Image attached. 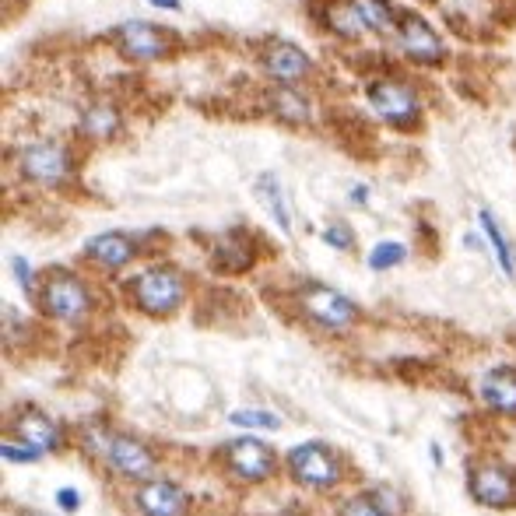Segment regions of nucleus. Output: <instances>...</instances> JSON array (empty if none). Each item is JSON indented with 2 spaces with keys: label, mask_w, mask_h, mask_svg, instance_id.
I'll return each instance as SVG.
<instances>
[{
  "label": "nucleus",
  "mask_w": 516,
  "mask_h": 516,
  "mask_svg": "<svg viewBox=\"0 0 516 516\" xmlns=\"http://www.w3.org/2000/svg\"><path fill=\"white\" fill-rule=\"evenodd\" d=\"M85 453H92L113 478L141 485L158 474V453L134 432L106 429V425H88L85 429Z\"/></svg>",
  "instance_id": "obj_1"
},
{
  "label": "nucleus",
  "mask_w": 516,
  "mask_h": 516,
  "mask_svg": "<svg viewBox=\"0 0 516 516\" xmlns=\"http://www.w3.org/2000/svg\"><path fill=\"white\" fill-rule=\"evenodd\" d=\"M123 292H127V302L137 313L165 320V316L180 313V309L187 306L190 281L176 264L155 260V264H144L141 271L130 274V278L123 281Z\"/></svg>",
  "instance_id": "obj_2"
},
{
  "label": "nucleus",
  "mask_w": 516,
  "mask_h": 516,
  "mask_svg": "<svg viewBox=\"0 0 516 516\" xmlns=\"http://www.w3.org/2000/svg\"><path fill=\"white\" fill-rule=\"evenodd\" d=\"M11 169L18 180L39 190H67L78 180V158L67 141L57 137H36L11 151Z\"/></svg>",
  "instance_id": "obj_3"
},
{
  "label": "nucleus",
  "mask_w": 516,
  "mask_h": 516,
  "mask_svg": "<svg viewBox=\"0 0 516 516\" xmlns=\"http://www.w3.org/2000/svg\"><path fill=\"white\" fill-rule=\"evenodd\" d=\"M36 309L39 316L60 323V327H81L95 313V292L81 274L67 267H53L36 288Z\"/></svg>",
  "instance_id": "obj_4"
},
{
  "label": "nucleus",
  "mask_w": 516,
  "mask_h": 516,
  "mask_svg": "<svg viewBox=\"0 0 516 516\" xmlns=\"http://www.w3.org/2000/svg\"><path fill=\"white\" fill-rule=\"evenodd\" d=\"M362 95H366L369 109L380 123L394 130H415L425 116L422 95L411 85L408 78H397V74H380V78H369L362 85Z\"/></svg>",
  "instance_id": "obj_5"
},
{
  "label": "nucleus",
  "mask_w": 516,
  "mask_h": 516,
  "mask_svg": "<svg viewBox=\"0 0 516 516\" xmlns=\"http://www.w3.org/2000/svg\"><path fill=\"white\" fill-rule=\"evenodd\" d=\"M295 309L299 316L316 330H327V334H348V330L359 323L362 309L355 299H348L337 288L323 285V281H306L295 292Z\"/></svg>",
  "instance_id": "obj_6"
},
{
  "label": "nucleus",
  "mask_w": 516,
  "mask_h": 516,
  "mask_svg": "<svg viewBox=\"0 0 516 516\" xmlns=\"http://www.w3.org/2000/svg\"><path fill=\"white\" fill-rule=\"evenodd\" d=\"M285 471L299 488L309 492H334L344 481V457L330 443H299L285 453Z\"/></svg>",
  "instance_id": "obj_7"
},
{
  "label": "nucleus",
  "mask_w": 516,
  "mask_h": 516,
  "mask_svg": "<svg viewBox=\"0 0 516 516\" xmlns=\"http://www.w3.org/2000/svg\"><path fill=\"white\" fill-rule=\"evenodd\" d=\"M222 467L239 481V485H267L278 474L281 460L271 443L257 436H236L218 450Z\"/></svg>",
  "instance_id": "obj_8"
},
{
  "label": "nucleus",
  "mask_w": 516,
  "mask_h": 516,
  "mask_svg": "<svg viewBox=\"0 0 516 516\" xmlns=\"http://www.w3.org/2000/svg\"><path fill=\"white\" fill-rule=\"evenodd\" d=\"M394 46L401 50L404 60L411 64H422V67H436L446 60V43L432 22H425L418 11H404L397 15V32H394Z\"/></svg>",
  "instance_id": "obj_9"
},
{
  "label": "nucleus",
  "mask_w": 516,
  "mask_h": 516,
  "mask_svg": "<svg viewBox=\"0 0 516 516\" xmlns=\"http://www.w3.org/2000/svg\"><path fill=\"white\" fill-rule=\"evenodd\" d=\"M467 492L485 509H516V467L502 460H478L467 471Z\"/></svg>",
  "instance_id": "obj_10"
},
{
  "label": "nucleus",
  "mask_w": 516,
  "mask_h": 516,
  "mask_svg": "<svg viewBox=\"0 0 516 516\" xmlns=\"http://www.w3.org/2000/svg\"><path fill=\"white\" fill-rule=\"evenodd\" d=\"M113 46L123 53L127 60H134V64H155V60H165L172 50H176V43H172V36L162 29V25H151V22H123L116 25L113 32Z\"/></svg>",
  "instance_id": "obj_11"
},
{
  "label": "nucleus",
  "mask_w": 516,
  "mask_h": 516,
  "mask_svg": "<svg viewBox=\"0 0 516 516\" xmlns=\"http://www.w3.org/2000/svg\"><path fill=\"white\" fill-rule=\"evenodd\" d=\"M260 71L274 81V85H302V81L313 78L316 64L302 46L288 43V39H271V43L260 46L257 53Z\"/></svg>",
  "instance_id": "obj_12"
},
{
  "label": "nucleus",
  "mask_w": 516,
  "mask_h": 516,
  "mask_svg": "<svg viewBox=\"0 0 516 516\" xmlns=\"http://www.w3.org/2000/svg\"><path fill=\"white\" fill-rule=\"evenodd\" d=\"M137 516H190L194 499L190 492L172 478H148L134 488Z\"/></svg>",
  "instance_id": "obj_13"
},
{
  "label": "nucleus",
  "mask_w": 516,
  "mask_h": 516,
  "mask_svg": "<svg viewBox=\"0 0 516 516\" xmlns=\"http://www.w3.org/2000/svg\"><path fill=\"white\" fill-rule=\"evenodd\" d=\"M8 436L36 446L39 453H60V450H64V429H60V422L46 415L43 408H32V404H22V408L11 411Z\"/></svg>",
  "instance_id": "obj_14"
},
{
  "label": "nucleus",
  "mask_w": 516,
  "mask_h": 516,
  "mask_svg": "<svg viewBox=\"0 0 516 516\" xmlns=\"http://www.w3.org/2000/svg\"><path fill=\"white\" fill-rule=\"evenodd\" d=\"M141 257V243L130 232H99L85 243V260L102 274H123Z\"/></svg>",
  "instance_id": "obj_15"
},
{
  "label": "nucleus",
  "mask_w": 516,
  "mask_h": 516,
  "mask_svg": "<svg viewBox=\"0 0 516 516\" xmlns=\"http://www.w3.org/2000/svg\"><path fill=\"white\" fill-rule=\"evenodd\" d=\"M78 134L92 144H109L123 134V109L109 95H95L81 106L78 113Z\"/></svg>",
  "instance_id": "obj_16"
},
{
  "label": "nucleus",
  "mask_w": 516,
  "mask_h": 516,
  "mask_svg": "<svg viewBox=\"0 0 516 516\" xmlns=\"http://www.w3.org/2000/svg\"><path fill=\"white\" fill-rule=\"evenodd\" d=\"M211 250V264H215V271L222 274H246L253 271V264H257V243H253V236L246 229H232V232H222V236H215L208 243Z\"/></svg>",
  "instance_id": "obj_17"
},
{
  "label": "nucleus",
  "mask_w": 516,
  "mask_h": 516,
  "mask_svg": "<svg viewBox=\"0 0 516 516\" xmlns=\"http://www.w3.org/2000/svg\"><path fill=\"white\" fill-rule=\"evenodd\" d=\"M264 109L285 127H313L316 106L299 85H271L264 92Z\"/></svg>",
  "instance_id": "obj_18"
},
{
  "label": "nucleus",
  "mask_w": 516,
  "mask_h": 516,
  "mask_svg": "<svg viewBox=\"0 0 516 516\" xmlns=\"http://www.w3.org/2000/svg\"><path fill=\"white\" fill-rule=\"evenodd\" d=\"M478 401L502 418H516V369L492 366L478 376Z\"/></svg>",
  "instance_id": "obj_19"
},
{
  "label": "nucleus",
  "mask_w": 516,
  "mask_h": 516,
  "mask_svg": "<svg viewBox=\"0 0 516 516\" xmlns=\"http://www.w3.org/2000/svg\"><path fill=\"white\" fill-rule=\"evenodd\" d=\"M348 4H352V11L359 15V22H362V29H366V36L394 39L397 15H401V8H394L390 0H348Z\"/></svg>",
  "instance_id": "obj_20"
},
{
  "label": "nucleus",
  "mask_w": 516,
  "mask_h": 516,
  "mask_svg": "<svg viewBox=\"0 0 516 516\" xmlns=\"http://www.w3.org/2000/svg\"><path fill=\"white\" fill-rule=\"evenodd\" d=\"M253 190H257V201L267 208V215L274 218V225H278L285 236H292V208H288V194L278 176H274V172H260Z\"/></svg>",
  "instance_id": "obj_21"
},
{
  "label": "nucleus",
  "mask_w": 516,
  "mask_h": 516,
  "mask_svg": "<svg viewBox=\"0 0 516 516\" xmlns=\"http://www.w3.org/2000/svg\"><path fill=\"white\" fill-rule=\"evenodd\" d=\"M320 25L330 32V36L344 39V43H352V39H366V29H362L359 15L352 11L348 0H327L320 11Z\"/></svg>",
  "instance_id": "obj_22"
},
{
  "label": "nucleus",
  "mask_w": 516,
  "mask_h": 516,
  "mask_svg": "<svg viewBox=\"0 0 516 516\" xmlns=\"http://www.w3.org/2000/svg\"><path fill=\"white\" fill-rule=\"evenodd\" d=\"M478 225H481V232H485L488 246H492V257L499 260L502 274H506V278H516V253H513V246L506 243V236H502V229H499V222H495L492 211L481 208L478 211Z\"/></svg>",
  "instance_id": "obj_23"
},
{
  "label": "nucleus",
  "mask_w": 516,
  "mask_h": 516,
  "mask_svg": "<svg viewBox=\"0 0 516 516\" xmlns=\"http://www.w3.org/2000/svg\"><path fill=\"white\" fill-rule=\"evenodd\" d=\"M404 260H408V246L397 243V239H383V243H376L373 250H369L366 264L369 271H394V267H401Z\"/></svg>",
  "instance_id": "obj_24"
},
{
  "label": "nucleus",
  "mask_w": 516,
  "mask_h": 516,
  "mask_svg": "<svg viewBox=\"0 0 516 516\" xmlns=\"http://www.w3.org/2000/svg\"><path fill=\"white\" fill-rule=\"evenodd\" d=\"M229 422L239 425V429H257V432H278L281 429V415L264 411V408H239L229 415Z\"/></svg>",
  "instance_id": "obj_25"
},
{
  "label": "nucleus",
  "mask_w": 516,
  "mask_h": 516,
  "mask_svg": "<svg viewBox=\"0 0 516 516\" xmlns=\"http://www.w3.org/2000/svg\"><path fill=\"white\" fill-rule=\"evenodd\" d=\"M0 457L8 460V464H39V460H43L46 453H39L36 446L22 443V439L8 436L4 443H0Z\"/></svg>",
  "instance_id": "obj_26"
},
{
  "label": "nucleus",
  "mask_w": 516,
  "mask_h": 516,
  "mask_svg": "<svg viewBox=\"0 0 516 516\" xmlns=\"http://www.w3.org/2000/svg\"><path fill=\"white\" fill-rule=\"evenodd\" d=\"M337 516H390V513L373 495L362 492V495H352V499H344L341 506H337Z\"/></svg>",
  "instance_id": "obj_27"
},
{
  "label": "nucleus",
  "mask_w": 516,
  "mask_h": 516,
  "mask_svg": "<svg viewBox=\"0 0 516 516\" xmlns=\"http://www.w3.org/2000/svg\"><path fill=\"white\" fill-rule=\"evenodd\" d=\"M323 243L330 246V250H337V253H352L355 250V232H352V225H344V222H330V225H323Z\"/></svg>",
  "instance_id": "obj_28"
},
{
  "label": "nucleus",
  "mask_w": 516,
  "mask_h": 516,
  "mask_svg": "<svg viewBox=\"0 0 516 516\" xmlns=\"http://www.w3.org/2000/svg\"><path fill=\"white\" fill-rule=\"evenodd\" d=\"M369 495H373L376 502H380L383 509H387L390 516H408V506H404V499H401V492H397L394 485H387V481H380V485H373V488H366Z\"/></svg>",
  "instance_id": "obj_29"
},
{
  "label": "nucleus",
  "mask_w": 516,
  "mask_h": 516,
  "mask_svg": "<svg viewBox=\"0 0 516 516\" xmlns=\"http://www.w3.org/2000/svg\"><path fill=\"white\" fill-rule=\"evenodd\" d=\"M8 267H11V274H15L18 288H22L25 295H36V288H39V278H36V271H32V264H29V260H25L22 253H11Z\"/></svg>",
  "instance_id": "obj_30"
},
{
  "label": "nucleus",
  "mask_w": 516,
  "mask_h": 516,
  "mask_svg": "<svg viewBox=\"0 0 516 516\" xmlns=\"http://www.w3.org/2000/svg\"><path fill=\"white\" fill-rule=\"evenodd\" d=\"M57 506H60V513H78V509H81V492L74 485L57 488Z\"/></svg>",
  "instance_id": "obj_31"
},
{
  "label": "nucleus",
  "mask_w": 516,
  "mask_h": 516,
  "mask_svg": "<svg viewBox=\"0 0 516 516\" xmlns=\"http://www.w3.org/2000/svg\"><path fill=\"white\" fill-rule=\"evenodd\" d=\"M352 204H355V208H366V204H369V187H355L352 190Z\"/></svg>",
  "instance_id": "obj_32"
},
{
  "label": "nucleus",
  "mask_w": 516,
  "mask_h": 516,
  "mask_svg": "<svg viewBox=\"0 0 516 516\" xmlns=\"http://www.w3.org/2000/svg\"><path fill=\"white\" fill-rule=\"evenodd\" d=\"M148 4L158 11H180V0H148Z\"/></svg>",
  "instance_id": "obj_33"
},
{
  "label": "nucleus",
  "mask_w": 516,
  "mask_h": 516,
  "mask_svg": "<svg viewBox=\"0 0 516 516\" xmlns=\"http://www.w3.org/2000/svg\"><path fill=\"white\" fill-rule=\"evenodd\" d=\"M432 460H436V467L443 464V446L439 443H432Z\"/></svg>",
  "instance_id": "obj_34"
},
{
  "label": "nucleus",
  "mask_w": 516,
  "mask_h": 516,
  "mask_svg": "<svg viewBox=\"0 0 516 516\" xmlns=\"http://www.w3.org/2000/svg\"><path fill=\"white\" fill-rule=\"evenodd\" d=\"M32 516H46V513H32Z\"/></svg>",
  "instance_id": "obj_35"
}]
</instances>
